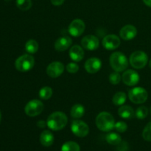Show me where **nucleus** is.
<instances>
[{"label": "nucleus", "instance_id": "obj_1", "mask_svg": "<svg viewBox=\"0 0 151 151\" xmlns=\"http://www.w3.org/2000/svg\"><path fill=\"white\" fill-rule=\"evenodd\" d=\"M68 122V118L64 113L56 111L51 114L47 120L49 128L55 131H60L65 128Z\"/></svg>", "mask_w": 151, "mask_h": 151}, {"label": "nucleus", "instance_id": "obj_2", "mask_svg": "<svg viewBox=\"0 0 151 151\" xmlns=\"http://www.w3.org/2000/svg\"><path fill=\"white\" fill-rule=\"evenodd\" d=\"M96 125L100 131L109 132L114 128V118L108 112H101L96 117Z\"/></svg>", "mask_w": 151, "mask_h": 151}, {"label": "nucleus", "instance_id": "obj_3", "mask_svg": "<svg viewBox=\"0 0 151 151\" xmlns=\"http://www.w3.org/2000/svg\"><path fill=\"white\" fill-rule=\"evenodd\" d=\"M110 65L117 72H123L128 68V60L126 56L120 52H115L110 56Z\"/></svg>", "mask_w": 151, "mask_h": 151}, {"label": "nucleus", "instance_id": "obj_4", "mask_svg": "<svg viewBox=\"0 0 151 151\" xmlns=\"http://www.w3.org/2000/svg\"><path fill=\"white\" fill-rule=\"evenodd\" d=\"M35 65V59L30 55H23L16 59L15 62L16 69L19 72H28L33 68Z\"/></svg>", "mask_w": 151, "mask_h": 151}, {"label": "nucleus", "instance_id": "obj_5", "mask_svg": "<svg viewBox=\"0 0 151 151\" xmlns=\"http://www.w3.org/2000/svg\"><path fill=\"white\" fill-rule=\"evenodd\" d=\"M130 100L135 104H142L147 101L148 94L145 88L142 87H136L128 92Z\"/></svg>", "mask_w": 151, "mask_h": 151}, {"label": "nucleus", "instance_id": "obj_6", "mask_svg": "<svg viewBox=\"0 0 151 151\" xmlns=\"http://www.w3.org/2000/svg\"><path fill=\"white\" fill-rule=\"evenodd\" d=\"M148 57L143 51H136L130 57V63L134 68L137 69H142L147 65Z\"/></svg>", "mask_w": 151, "mask_h": 151}, {"label": "nucleus", "instance_id": "obj_7", "mask_svg": "<svg viewBox=\"0 0 151 151\" xmlns=\"http://www.w3.org/2000/svg\"><path fill=\"white\" fill-rule=\"evenodd\" d=\"M44 110V104L41 100H32L27 103L24 111L27 116L33 117L39 115Z\"/></svg>", "mask_w": 151, "mask_h": 151}, {"label": "nucleus", "instance_id": "obj_8", "mask_svg": "<svg viewBox=\"0 0 151 151\" xmlns=\"http://www.w3.org/2000/svg\"><path fill=\"white\" fill-rule=\"evenodd\" d=\"M71 130L72 133L78 137H86L89 132L88 125L81 120H74L71 125Z\"/></svg>", "mask_w": 151, "mask_h": 151}, {"label": "nucleus", "instance_id": "obj_9", "mask_svg": "<svg viewBox=\"0 0 151 151\" xmlns=\"http://www.w3.org/2000/svg\"><path fill=\"white\" fill-rule=\"evenodd\" d=\"M86 25L81 19H75L69 26V32L74 37H79L83 33Z\"/></svg>", "mask_w": 151, "mask_h": 151}, {"label": "nucleus", "instance_id": "obj_10", "mask_svg": "<svg viewBox=\"0 0 151 151\" xmlns=\"http://www.w3.org/2000/svg\"><path fill=\"white\" fill-rule=\"evenodd\" d=\"M64 71V66L60 61H54L50 63L47 68V74L52 78L60 77Z\"/></svg>", "mask_w": 151, "mask_h": 151}, {"label": "nucleus", "instance_id": "obj_11", "mask_svg": "<svg viewBox=\"0 0 151 151\" xmlns=\"http://www.w3.org/2000/svg\"><path fill=\"white\" fill-rule=\"evenodd\" d=\"M122 81L124 83L129 86H134L137 85L139 81V75L136 71L128 69L124 72L122 76Z\"/></svg>", "mask_w": 151, "mask_h": 151}, {"label": "nucleus", "instance_id": "obj_12", "mask_svg": "<svg viewBox=\"0 0 151 151\" xmlns=\"http://www.w3.org/2000/svg\"><path fill=\"white\" fill-rule=\"evenodd\" d=\"M120 39L116 35H107L103 39V46L108 50H114L120 45Z\"/></svg>", "mask_w": 151, "mask_h": 151}, {"label": "nucleus", "instance_id": "obj_13", "mask_svg": "<svg viewBox=\"0 0 151 151\" xmlns=\"http://www.w3.org/2000/svg\"><path fill=\"white\" fill-rule=\"evenodd\" d=\"M99 39L93 35H86L81 40V44L83 48L88 50H95L99 47Z\"/></svg>", "mask_w": 151, "mask_h": 151}, {"label": "nucleus", "instance_id": "obj_14", "mask_svg": "<svg viewBox=\"0 0 151 151\" xmlns=\"http://www.w3.org/2000/svg\"><path fill=\"white\" fill-rule=\"evenodd\" d=\"M102 62L97 58H91L85 63V69L90 74H94L101 69Z\"/></svg>", "mask_w": 151, "mask_h": 151}, {"label": "nucleus", "instance_id": "obj_15", "mask_svg": "<svg viewBox=\"0 0 151 151\" xmlns=\"http://www.w3.org/2000/svg\"><path fill=\"white\" fill-rule=\"evenodd\" d=\"M137 28L133 25H125L121 29L119 32L120 37L125 41H130L137 36Z\"/></svg>", "mask_w": 151, "mask_h": 151}, {"label": "nucleus", "instance_id": "obj_16", "mask_svg": "<svg viewBox=\"0 0 151 151\" xmlns=\"http://www.w3.org/2000/svg\"><path fill=\"white\" fill-rule=\"evenodd\" d=\"M72 38L69 36H63L56 40L55 43V49L57 51L63 52L67 50L72 45Z\"/></svg>", "mask_w": 151, "mask_h": 151}, {"label": "nucleus", "instance_id": "obj_17", "mask_svg": "<svg viewBox=\"0 0 151 151\" xmlns=\"http://www.w3.org/2000/svg\"><path fill=\"white\" fill-rule=\"evenodd\" d=\"M69 56L74 61L79 62L83 59L84 51L79 45L72 46L69 50Z\"/></svg>", "mask_w": 151, "mask_h": 151}, {"label": "nucleus", "instance_id": "obj_18", "mask_svg": "<svg viewBox=\"0 0 151 151\" xmlns=\"http://www.w3.org/2000/svg\"><path fill=\"white\" fill-rule=\"evenodd\" d=\"M40 142L44 147H50L54 143V136L51 131L45 130L40 135Z\"/></svg>", "mask_w": 151, "mask_h": 151}, {"label": "nucleus", "instance_id": "obj_19", "mask_svg": "<svg viewBox=\"0 0 151 151\" xmlns=\"http://www.w3.org/2000/svg\"><path fill=\"white\" fill-rule=\"evenodd\" d=\"M118 114L123 119H132L135 116V112L133 108L129 106H121L118 110Z\"/></svg>", "mask_w": 151, "mask_h": 151}, {"label": "nucleus", "instance_id": "obj_20", "mask_svg": "<svg viewBox=\"0 0 151 151\" xmlns=\"http://www.w3.org/2000/svg\"><path fill=\"white\" fill-rule=\"evenodd\" d=\"M85 114V109L81 104H75L72 106L70 111V114L72 117L79 119L81 118Z\"/></svg>", "mask_w": 151, "mask_h": 151}, {"label": "nucleus", "instance_id": "obj_21", "mask_svg": "<svg viewBox=\"0 0 151 151\" xmlns=\"http://www.w3.org/2000/svg\"><path fill=\"white\" fill-rule=\"evenodd\" d=\"M126 99V94L124 92H122V91H119V92H116L114 94L113 99H112V102H113V103L115 106H122L125 103Z\"/></svg>", "mask_w": 151, "mask_h": 151}, {"label": "nucleus", "instance_id": "obj_22", "mask_svg": "<svg viewBox=\"0 0 151 151\" xmlns=\"http://www.w3.org/2000/svg\"><path fill=\"white\" fill-rule=\"evenodd\" d=\"M106 142L109 144L112 145H117L118 144L122 142V138L119 134L116 133H109L106 137Z\"/></svg>", "mask_w": 151, "mask_h": 151}, {"label": "nucleus", "instance_id": "obj_23", "mask_svg": "<svg viewBox=\"0 0 151 151\" xmlns=\"http://www.w3.org/2000/svg\"><path fill=\"white\" fill-rule=\"evenodd\" d=\"M25 50L29 54H35L38 50V42L34 39L29 40L25 44Z\"/></svg>", "mask_w": 151, "mask_h": 151}, {"label": "nucleus", "instance_id": "obj_24", "mask_svg": "<svg viewBox=\"0 0 151 151\" xmlns=\"http://www.w3.org/2000/svg\"><path fill=\"white\" fill-rule=\"evenodd\" d=\"M61 151H81V147L75 142L69 141L62 145Z\"/></svg>", "mask_w": 151, "mask_h": 151}, {"label": "nucleus", "instance_id": "obj_25", "mask_svg": "<svg viewBox=\"0 0 151 151\" xmlns=\"http://www.w3.org/2000/svg\"><path fill=\"white\" fill-rule=\"evenodd\" d=\"M52 89L50 86H44L39 90V97L42 100H49L52 96Z\"/></svg>", "mask_w": 151, "mask_h": 151}, {"label": "nucleus", "instance_id": "obj_26", "mask_svg": "<svg viewBox=\"0 0 151 151\" xmlns=\"http://www.w3.org/2000/svg\"><path fill=\"white\" fill-rule=\"evenodd\" d=\"M32 5V0H16V6L23 11L29 10Z\"/></svg>", "mask_w": 151, "mask_h": 151}, {"label": "nucleus", "instance_id": "obj_27", "mask_svg": "<svg viewBox=\"0 0 151 151\" xmlns=\"http://www.w3.org/2000/svg\"><path fill=\"white\" fill-rule=\"evenodd\" d=\"M148 114V109L145 106H140L136 110L135 115L137 119H145Z\"/></svg>", "mask_w": 151, "mask_h": 151}, {"label": "nucleus", "instance_id": "obj_28", "mask_svg": "<svg viewBox=\"0 0 151 151\" xmlns=\"http://www.w3.org/2000/svg\"><path fill=\"white\" fill-rule=\"evenodd\" d=\"M142 137L145 141L151 142V122L147 123L142 131Z\"/></svg>", "mask_w": 151, "mask_h": 151}, {"label": "nucleus", "instance_id": "obj_29", "mask_svg": "<svg viewBox=\"0 0 151 151\" xmlns=\"http://www.w3.org/2000/svg\"><path fill=\"white\" fill-rule=\"evenodd\" d=\"M121 79H122V77H121V75L117 72L111 73L110 75V76H109V81L113 85H116V84L119 83V82L121 81Z\"/></svg>", "mask_w": 151, "mask_h": 151}, {"label": "nucleus", "instance_id": "obj_30", "mask_svg": "<svg viewBox=\"0 0 151 151\" xmlns=\"http://www.w3.org/2000/svg\"><path fill=\"white\" fill-rule=\"evenodd\" d=\"M114 128L118 132L124 133L128 129V125H127V124L125 122H122V121H119V122L115 123Z\"/></svg>", "mask_w": 151, "mask_h": 151}, {"label": "nucleus", "instance_id": "obj_31", "mask_svg": "<svg viewBox=\"0 0 151 151\" xmlns=\"http://www.w3.org/2000/svg\"><path fill=\"white\" fill-rule=\"evenodd\" d=\"M66 69L68 72L72 74H75L79 70V66L75 63H69L66 65Z\"/></svg>", "mask_w": 151, "mask_h": 151}, {"label": "nucleus", "instance_id": "obj_32", "mask_svg": "<svg viewBox=\"0 0 151 151\" xmlns=\"http://www.w3.org/2000/svg\"><path fill=\"white\" fill-rule=\"evenodd\" d=\"M128 150H129V145L125 141H122L117 145L116 147V151H128Z\"/></svg>", "mask_w": 151, "mask_h": 151}, {"label": "nucleus", "instance_id": "obj_33", "mask_svg": "<svg viewBox=\"0 0 151 151\" xmlns=\"http://www.w3.org/2000/svg\"><path fill=\"white\" fill-rule=\"evenodd\" d=\"M47 125V123L44 120H39L37 122V126L39 128H44Z\"/></svg>", "mask_w": 151, "mask_h": 151}, {"label": "nucleus", "instance_id": "obj_34", "mask_svg": "<svg viewBox=\"0 0 151 151\" xmlns=\"http://www.w3.org/2000/svg\"><path fill=\"white\" fill-rule=\"evenodd\" d=\"M65 0H50L52 4L55 6H60L61 4H63V3L64 2Z\"/></svg>", "mask_w": 151, "mask_h": 151}, {"label": "nucleus", "instance_id": "obj_35", "mask_svg": "<svg viewBox=\"0 0 151 151\" xmlns=\"http://www.w3.org/2000/svg\"><path fill=\"white\" fill-rule=\"evenodd\" d=\"M143 1L146 5L151 7V0H143Z\"/></svg>", "mask_w": 151, "mask_h": 151}, {"label": "nucleus", "instance_id": "obj_36", "mask_svg": "<svg viewBox=\"0 0 151 151\" xmlns=\"http://www.w3.org/2000/svg\"><path fill=\"white\" fill-rule=\"evenodd\" d=\"M1 111H0V122H1Z\"/></svg>", "mask_w": 151, "mask_h": 151}, {"label": "nucleus", "instance_id": "obj_37", "mask_svg": "<svg viewBox=\"0 0 151 151\" xmlns=\"http://www.w3.org/2000/svg\"><path fill=\"white\" fill-rule=\"evenodd\" d=\"M149 65H150V69H151V59H150V63H149Z\"/></svg>", "mask_w": 151, "mask_h": 151}, {"label": "nucleus", "instance_id": "obj_38", "mask_svg": "<svg viewBox=\"0 0 151 151\" xmlns=\"http://www.w3.org/2000/svg\"><path fill=\"white\" fill-rule=\"evenodd\" d=\"M150 114H151V107H150Z\"/></svg>", "mask_w": 151, "mask_h": 151}]
</instances>
